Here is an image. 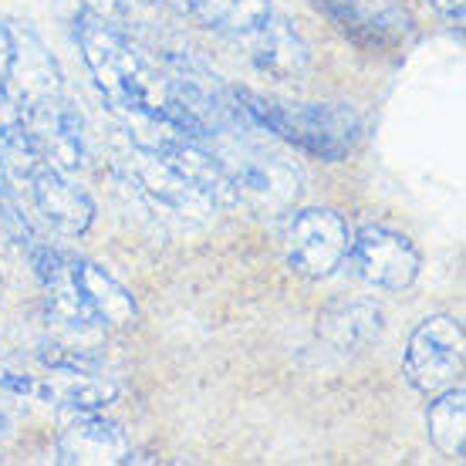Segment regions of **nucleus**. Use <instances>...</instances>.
<instances>
[{
	"instance_id": "nucleus-1",
	"label": "nucleus",
	"mask_w": 466,
	"mask_h": 466,
	"mask_svg": "<svg viewBox=\"0 0 466 466\" xmlns=\"http://www.w3.org/2000/svg\"><path fill=\"white\" fill-rule=\"evenodd\" d=\"M75 37L112 112H149L166 118L169 85L159 58L146 55L132 37L118 31V24L102 21L88 11L75 17Z\"/></svg>"
},
{
	"instance_id": "nucleus-2",
	"label": "nucleus",
	"mask_w": 466,
	"mask_h": 466,
	"mask_svg": "<svg viewBox=\"0 0 466 466\" xmlns=\"http://www.w3.org/2000/svg\"><path fill=\"white\" fill-rule=\"evenodd\" d=\"M233 98L250 126L321 163L349 159L361 142V116L345 102H284L247 88H233Z\"/></svg>"
},
{
	"instance_id": "nucleus-3",
	"label": "nucleus",
	"mask_w": 466,
	"mask_h": 466,
	"mask_svg": "<svg viewBox=\"0 0 466 466\" xmlns=\"http://www.w3.org/2000/svg\"><path fill=\"white\" fill-rule=\"evenodd\" d=\"M37 278L45 284L51 318L68 331L98 335V331H116L136 321L132 291L95 260L55 250Z\"/></svg>"
},
{
	"instance_id": "nucleus-4",
	"label": "nucleus",
	"mask_w": 466,
	"mask_h": 466,
	"mask_svg": "<svg viewBox=\"0 0 466 466\" xmlns=\"http://www.w3.org/2000/svg\"><path fill=\"white\" fill-rule=\"evenodd\" d=\"M213 152L220 156L223 169L230 176L237 207L244 203L257 213H284L301 197L304 176L288 156L254 142H227Z\"/></svg>"
},
{
	"instance_id": "nucleus-5",
	"label": "nucleus",
	"mask_w": 466,
	"mask_h": 466,
	"mask_svg": "<svg viewBox=\"0 0 466 466\" xmlns=\"http://www.w3.org/2000/svg\"><path fill=\"white\" fill-rule=\"evenodd\" d=\"M463 321L450 315L426 318L406 345V359H402V375L406 382L422 392V396H436L450 385L460 382L463 375Z\"/></svg>"
},
{
	"instance_id": "nucleus-6",
	"label": "nucleus",
	"mask_w": 466,
	"mask_h": 466,
	"mask_svg": "<svg viewBox=\"0 0 466 466\" xmlns=\"http://www.w3.org/2000/svg\"><path fill=\"white\" fill-rule=\"evenodd\" d=\"M118 166H122L128 183L142 193V199L152 203L156 210L173 213L179 220H210V217L220 213L213 207V199L203 189L193 187L187 176L176 173L166 159L139 149V146H132L128 139L126 149L118 152Z\"/></svg>"
},
{
	"instance_id": "nucleus-7",
	"label": "nucleus",
	"mask_w": 466,
	"mask_h": 466,
	"mask_svg": "<svg viewBox=\"0 0 466 466\" xmlns=\"http://www.w3.org/2000/svg\"><path fill=\"white\" fill-rule=\"evenodd\" d=\"M351 233L341 213L325 210V207H308L298 210L284 233V254L301 278L321 280L341 268L349 257Z\"/></svg>"
},
{
	"instance_id": "nucleus-8",
	"label": "nucleus",
	"mask_w": 466,
	"mask_h": 466,
	"mask_svg": "<svg viewBox=\"0 0 466 466\" xmlns=\"http://www.w3.org/2000/svg\"><path fill=\"white\" fill-rule=\"evenodd\" d=\"M351 270L359 274L369 288L379 291H406L412 288V280L420 278L422 257L416 244L409 240L406 233L372 223L361 227L349 244Z\"/></svg>"
},
{
	"instance_id": "nucleus-9",
	"label": "nucleus",
	"mask_w": 466,
	"mask_h": 466,
	"mask_svg": "<svg viewBox=\"0 0 466 466\" xmlns=\"http://www.w3.org/2000/svg\"><path fill=\"white\" fill-rule=\"evenodd\" d=\"M315 7L365 51H399L412 37V17L399 0H315Z\"/></svg>"
},
{
	"instance_id": "nucleus-10",
	"label": "nucleus",
	"mask_w": 466,
	"mask_h": 466,
	"mask_svg": "<svg viewBox=\"0 0 466 466\" xmlns=\"http://www.w3.org/2000/svg\"><path fill=\"white\" fill-rule=\"evenodd\" d=\"M24 132L37 159L61 173H78L85 166V126L68 95H55L21 112Z\"/></svg>"
},
{
	"instance_id": "nucleus-11",
	"label": "nucleus",
	"mask_w": 466,
	"mask_h": 466,
	"mask_svg": "<svg viewBox=\"0 0 466 466\" xmlns=\"http://www.w3.org/2000/svg\"><path fill=\"white\" fill-rule=\"evenodd\" d=\"M65 95L61 68L31 24H11V65L4 82V102L17 112L45 98Z\"/></svg>"
},
{
	"instance_id": "nucleus-12",
	"label": "nucleus",
	"mask_w": 466,
	"mask_h": 466,
	"mask_svg": "<svg viewBox=\"0 0 466 466\" xmlns=\"http://www.w3.org/2000/svg\"><path fill=\"white\" fill-rule=\"evenodd\" d=\"M233 45L250 61V68L260 71L264 78H274V82H298V78H304V71L311 68L308 41L278 11H270L247 35L233 37Z\"/></svg>"
},
{
	"instance_id": "nucleus-13",
	"label": "nucleus",
	"mask_w": 466,
	"mask_h": 466,
	"mask_svg": "<svg viewBox=\"0 0 466 466\" xmlns=\"http://www.w3.org/2000/svg\"><path fill=\"white\" fill-rule=\"evenodd\" d=\"M24 189L41 213V220L61 237H82L95 223V203L82 187H75L68 173L37 163L24 179Z\"/></svg>"
},
{
	"instance_id": "nucleus-14",
	"label": "nucleus",
	"mask_w": 466,
	"mask_h": 466,
	"mask_svg": "<svg viewBox=\"0 0 466 466\" xmlns=\"http://www.w3.org/2000/svg\"><path fill=\"white\" fill-rule=\"evenodd\" d=\"M132 456L122 426L106 420L92 409H68L61 412L58 463H126Z\"/></svg>"
},
{
	"instance_id": "nucleus-15",
	"label": "nucleus",
	"mask_w": 466,
	"mask_h": 466,
	"mask_svg": "<svg viewBox=\"0 0 466 466\" xmlns=\"http://www.w3.org/2000/svg\"><path fill=\"white\" fill-rule=\"evenodd\" d=\"M31 396L41 402L55 406L58 412L68 409H92V412H106L118 396V385L102 375L98 369H82V365H68V369H47V375L35 379Z\"/></svg>"
},
{
	"instance_id": "nucleus-16",
	"label": "nucleus",
	"mask_w": 466,
	"mask_h": 466,
	"mask_svg": "<svg viewBox=\"0 0 466 466\" xmlns=\"http://www.w3.org/2000/svg\"><path fill=\"white\" fill-rule=\"evenodd\" d=\"M163 4L189 21H197L199 27L230 37V41L247 35L250 27H257L274 11L270 0H163Z\"/></svg>"
},
{
	"instance_id": "nucleus-17",
	"label": "nucleus",
	"mask_w": 466,
	"mask_h": 466,
	"mask_svg": "<svg viewBox=\"0 0 466 466\" xmlns=\"http://www.w3.org/2000/svg\"><path fill=\"white\" fill-rule=\"evenodd\" d=\"M382 331V311L372 301H339L318 318V339L335 351H359Z\"/></svg>"
},
{
	"instance_id": "nucleus-18",
	"label": "nucleus",
	"mask_w": 466,
	"mask_h": 466,
	"mask_svg": "<svg viewBox=\"0 0 466 466\" xmlns=\"http://www.w3.org/2000/svg\"><path fill=\"white\" fill-rule=\"evenodd\" d=\"M426 432H430L432 446L450 460H463L466 453V392L463 385L456 382L443 392H436V399L426 409Z\"/></svg>"
},
{
	"instance_id": "nucleus-19",
	"label": "nucleus",
	"mask_w": 466,
	"mask_h": 466,
	"mask_svg": "<svg viewBox=\"0 0 466 466\" xmlns=\"http://www.w3.org/2000/svg\"><path fill=\"white\" fill-rule=\"evenodd\" d=\"M82 11L95 14V17H102V21L122 24L132 17L136 0H82Z\"/></svg>"
},
{
	"instance_id": "nucleus-20",
	"label": "nucleus",
	"mask_w": 466,
	"mask_h": 466,
	"mask_svg": "<svg viewBox=\"0 0 466 466\" xmlns=\"http://www.w3.org/2000/svg\"><path fill=\"white\" fill-rule=\"evenodd\" d=\"M7 65H11V21H4V17H0V102H4Z\"/></svg>"
},
{
	"instance_id": "nucleus-21",
	"label": "nucleus",
	"mask_w": 466,
	"mask_h": 466,
	"mask_svg": "<svg viewBox=\"0 0 466 466\" xmlns=\"http://www.w3.org/2000/svg\"><path fill=\"white\" fill-rule=\"evenodd\" d=\"M430 4L446 24H453L456 31L463 27V0H430Z\"/></svg>"
},
{
	"instance_id": "nucleus-22",
	"label": "nucleus",
	"mask_w": 466,
	"mask_h": 466,
	"mask_svg": "<svg viewBox=\"0 0 466 466\" xmlns=\"http://www.w3.org/2000/svg\"><path fill=\"white\" fill-rule=\"evenodd\" d=\"M11 430H14L11 412L0 406V450H4V443H7V440H11Z\"/></svg>"
},
{
	"instance_id": "nucleus-23",
	"label": "nucleus",
	"mask_w": 466,
	"mask_h": 466,
	"mask_svg": "<svg viewBox=\"0 0 466 466\" xmlns=\"http://www.w3.org/2000/svg\"><path fill=\"white\" fill-rule=\"evenodd\" d=\"M4 189H7V179H4V173H0V193H4Z\"/></svg>"
}]
</instances>
